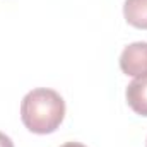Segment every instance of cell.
Returning a JSON list of instances; mask_svg holds the SVG:
<instances>
[{
    "instance_id": "cell-5",
    "label": "cell",
    "mask_w": 147,
    "mask_h": 147,
    "mask_svg": "<svg viewBox=\"0 0 147 147\" xmlns=\"http://www.w3.org/2000/svg\"><path fill=\"white\" fill-rule=\"evenodd\" d=\"M0 147H14V142L9 135H5L3 132H0Z\"/></svg>"
},
{
    "instance_id": "cell-3",
    "label": "cell",
    "mask_w": 147,
    "mask_h": 147,
    "mask_svg": "<svg viewBox=\"0 0 147 147\" xmlns=\"http://www.w3.org/2000/svg\"><path fill=\"white\" fill-rule=\"evenodd\" d=\"M125 98L134 113L147 118V77L134 79L125 91Z\"/></svg>"
},
{
    "instance_id": "cell-2",
    "label": "cell",
    "mask_w": 147,
    "mask_h": 147,
    "mask_svg": "<svg viewBox=\"0 0 147 147\" xmlns=\"http://www.w3.org/2000/svg\"><path fill=\"white\" fill-rule=\"evenodd\" d=\"M120 69L134 79L147 77V43L135 41L123 48L120 55Z\"/></svg>"
},
{
    "instance_id": "cell-6",
    "label": "cell",
    "mask_w": 147,
    "mask_h": 147,
    "mask_svg": "<svg viewBox=\"0 0 147 147\" xmlns=\"http://www.w3.org/2000/svg\"><path fill=\"white\" fill-rule=\"evenodd\" d=\"M60 147H87V146H84L80 142H65L63 146H60Z\"/></svg>"
},
{
    "instance_id": "cell-1",
    "label": "cell",
    "mask_w": 147,
    "mask_h": 147,
    "mask_svg": "<svg viewBox=\"0 0 147 147\" xmlns=\"http://www.w3.org/2000/svg\"><path fill=\"white\" fill-rule=\"evenodd\" d=\"M65 118L63 98L48 87L29 91L21 101V120L24 127L36 135L53 134Z\"/></svg>"
},
{
    "instance_id": "cell-4",
    "label": "cell",
    "mask_w": 147,
    "mask_h": 147,
    "mask_svg": "<svg viewBox=\"0 0 147 147\" xmlns=\"http://www.w3.org/2000/svg\"><path fill=\"white\" fill-rule=\"evenodd\" d=\"M123 17L130 26L147 29V0H125Z\"/></svg>"
},
{
    "instance_id": "cell-7",
    "label": "cell",
    "mask_w": 147,
    "mask_h": 147,
    "mask_svg": "<svg viewBox=\"0 0 147 147\" xmlns=\"http://www.w3.org/2000/svg\"><path fill=\"white\" fill-rule=\"evenodd\" d=\"M146 147H147V144H146Z\"/></svg>"
}]
</instances>
